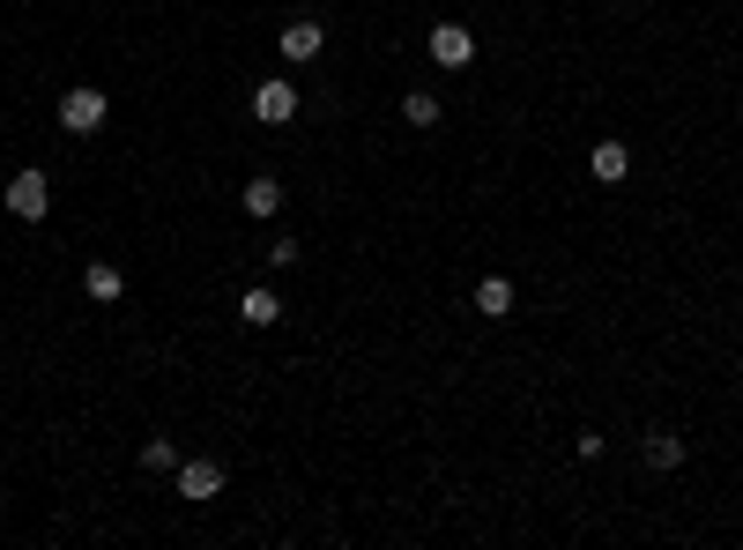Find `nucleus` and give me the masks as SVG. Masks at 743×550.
<instances>
[{"mask_svg":"<svg viewBox=\"0 0 743 550\" xmlns=\"http://www.w3.org/2000/svg\"><path fill=\"white\" fill-rule=\"evenodd\" d=\"M104 112H112V104H104L98 82H74V90H60V126H68V134H98Z\"/></svg>","mask_w":743,"mask_h":550,"instance_id":"obj_1","label":"nucleus"},{"mask_svg":"<svg viewBox=\"0 0 743 550\" xmlns=\"http://www.w3.org/2000/svg\"><path fill=\"white\" fill-rule=\"evenodd\" d=\"M45 208H52L45 172H16L8 179V216H16V224H45Z\"/></svg>","mask_w":743,"mask_h":550,"instance_id":"obj_2","label":"nucleus"},{"mask_svg":"<svg viewBox=\"0 0 743 550\" xmlns=\"http://www.w3.org/2000/svg\"><path fill=\"white\" fill-rule=\"evenodd\" d=\"M253 120L261 126H291L297 120V82H253Z\"/></svg>","mask_w":743,"mask_h":550,"instance_id":"obj_3","label":"nucleus"},{"mask_svg":"<svg viewBox=\"0 0 743 550\" xmlns=\"http://www.w3.org/2000/svg\"><path fill=\"white\" fill-rule=\"evenodd\" d=\"M179 499H223V461H208V454H194V461H179Z\"/></svg>","mask_w":743,"mask_h":550,"instance_id":"obj_4","label":"nucleus"},{"mask_svg":"<svg viewBox=\"0 0 743 550\" xmlns=\"http://www.w3.org/2000/svg\"><path fill=\"white\" fill-rule=\"evenodd\" d=\"M431 60H439V68H469L476 60V30L469 23H431Z\"/></svg>","mask_w":743,"mask_h":550,"instance_id":"obj_5","label":"nucleus"},{"mask_svg":"<svg viewBox=\"0 0 743 550\" xmlns=\"http://www.w3.org/2000/svg\"><path fill=\"white\" fill-rule=\"evenodd\" d=\"M275 45H283V60H297V68H305V60H320V45H327V23H313V16H297V23H283V38H275Z\"/></svg>","mask_w":743,"mask_h":550,"instance_id":"obj_6","label":"nucleus"},{"mask_svg":"<svg viewBox=\"0 0 743 550\" xmlns=\"http://www.w3.org/2000/svg\"><path fill=\"white\" fill-rule=\"evenodd\" d=\"M640 461H647L654 476L684 469V439H676V431H647V439H640Z\"/></svg>","mask_w":743,"mask_h":550,"instance_id":"obj_7","label":"nucleus"},{"mask_svg":"<svg viewBox=\"0 0 743 550\" xmlns=\"http://www.w3.org/2000/svg\"><path fill=\"white\" fill-rule=\"evenodd\" d=\"M238 208H246L253 224H268V216H283V186H275L268 172H261V179H246V194H238Z\"/></svg>","mask_w":743,"mask_h":550,"instance_id":"obj_8","label":"nucleus"},{"mask_svg":"<svg viewBox=\"0 0 743 550\" xmlns=\"http://www.w3.org/2000/svg\"><path fill=\"white\" fill-rule=\"evenodd\" d=\"M588 172L602 179V186H618V179L632 172V150H624V142H594V150H588Z\"/></svg>","mask_w":743,"mask_h":550,"instance_id":"obj_9","label":"nucleus"},{"mask_svg":"<svg viewBox=\"0 0 743 550\" xmlns=\"http://www.w3.org/2000/svg\"><path fill=\"white\" fill-rule=\"evenodd\" d=\"M476 313H484V320H506V313H513V283H506V275H484V283H476Z\"/></svg>","mask_w":743,"mask_h":550,"instance_id":"obj_10","label":"nucleus"},{"mask_svg":"<svg viewBox=\"0 0 743 550\" xmlns=\"http://www.w3.org/2000/svg\"><path fill=\"white\" fill-rule=\"evenodd\" d=\"M238 320H246V327H275V320H283V298H275V291H261V283H253L246 298H238Z\"/></svg>","mask_w":743,"mask_h":550,"instance_id":"obj_11","label":"nucleus"},{"mask_svg":"<svg viewBox=\"0 0 743 550\" xmlns=\"http://www.w3.org/2000/svg\"><path fill=\"white\" fill-rule=\"evenodd\" d=\"M82 291H90V298H98V305H112V298H120V291H126V275L112 268V261H90V268H82Z\"/></svg>","mask_w":743,"mask_h":550,"instance_id":"obj_12","label":"nucleus"},{"mask_svg":"<svg viewBox=\"0 0 743 550\" xmlns=\"http://www.w3.org/2000/svg\"><path fill=\"white\" fill-rule=\"evenodd\" d=\"M401 120L409 126H439V98H431V90H409V98H401Z\"/></svg>","mask_w":743,"mask_h":550,"instance_id":"obj_13","label":"nucleus"},{"mask_svg":"<svg viewBox=\"0 0 743 550\" xmlns=\"http://www.w3.org/2000/svg\"><path fill=\"white\" fill-rule=\"evenodd\" d=\"M142 469H179V447L172 439H142Z\"/></svg>","mask_w":743,"mask_h":550,"instance_id":"obj_14","label":"nucleus"},{"mask_svg":"<svg viewBox=\"0 0 743 550\" xmlns=\"http://www.w3.org/2000/svg\"><path fill=\"white\" fill-rule=\"evenodd\" d=\"M624 8H632V0H624Z\"/></svg>","mask_w":743,"mask_h":550,"instance_id":"obj_15","label":"nucleus"}]
</instances>
